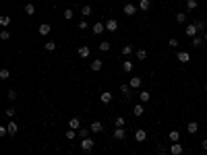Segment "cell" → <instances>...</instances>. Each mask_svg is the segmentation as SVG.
<instances>
[{
  "label": "cell",
  "instance_id": "obj_29",
  "mask_svg": "<svg viewBox=\"0 0 207 155\" xmlns=\"http://www.w3.org/2000/svg\"><path fill=\"white\" fill-rule=\"evenodd\" d=\"M23 10H25V13H27L29 17H31V15H35V6H33V4H25V8H23Z\"/></svg>",
  "mask_w": 207,
  "mask_h": 155
},
{
  "label": "cell",
  "instance_id": "obj_46",
  "mask_svg": "<svg viewBox=\"0 0 207 155\" xmlns=\"http://www.w3.org/2000/svg\"><path fill=\"white\" fill-rule=\"evenodd\" d=\"M201 147H203V149L207 151V139H203V141H201Z\"/></svg>",
  "mask_w": 207,
  "mask_h": 155
},
{
  "label": "cell",
  "instance_id": "obj_18",
  "mask_svg": "<svg viewBox=\"0 0 207 155\" xmlns=\"http://www.w3.org/2000/svg\"><path fill=\"white\" fill-rule=\"evenodd\" d=\"M168 139L172 141V143H178V141H180V132H178V130H170V135H168Z\"/></svg>",
  "mask_w": 207,
  "mask_h": 155
},
{
  "label": "cell",
  "instance_id": "obj_39",
  "mask_svg": "<svg viewBox=\"0 0 207 155\" xmlns=\"http://www.w3.org/2000/svg\"><path fill=\"white\" fill-rule=\"evenodd\" d=\"M8 37H10V31H8V29H4L2 33H0V40H2V41H6Z\"/></svg>",
  "mask_w": 207,
  "mask_h": 155
},
{
  "label": "cell",
  "instance_id": "obj_14",
  "mask_svg": "<svg viewBox=\"0 0 207 155\" xmlns=\"http://www.w3.org/2000/svg\"><path fill=\"white\" fill-rule=\"evenodd\" d=\"M197 130H199V124H197V122H188V124H187V132H188V135H195Z\"/></svg>",
  "mask_w": 207,
  "mask_h": 155
},
{
  "label": "cell",
  "instance_id": "obj_48",
  "mask_svg": "<svg viewBox=\"0 0 207 155\" xmlns=\"http://www.w3.org/2000/svg\"><path fill=\"white\" fill-rule=\"evenodd\" d=\"M205 41H207V33H205Z\"/></svg>",
  "mask_w": 207,
  "mask_h": 155
},
{
  "label": "cell",
  "instance_id": "obj_24",
  "mask_svg": "<svg viewBox=\"0 0 207 155\" xmlns=\"http://www.w3.org/2000/svg\"><path fill=\"white\" fill-rule=\"evenodd\" d=\"M137 58H139V60H145V58H147V50H145V48H139V50H137Z\"/></svg>",
  "mask_w": 207,
  "mask_h": 155
},
{
  "label": "cell",
  "instance_id": "obj_1",
  "mask_svg": "<svg viewBox=\"0 0 207 155\" xmlns=\"http://www.w3.org/2000/svg\"><path fill=\"white\" fill-rule=\"evenodd\" d=\"M93 145H95V143H93L91 136H89V139H81V149H83V151H91Z\"/></svg>",
  "mask_w": 207,
  "mask_h": 155
},
{
  "label": "cell",
  "instance_id": "obj_41",
  "mask_svg": "<svg viewBox=\"0 0 207 155\" xmlns=\"http://www.w3.org/2000/svg\"><path fill=\"white\" fill-rule=\"evenodd\" d=\"M46 50H48V52H54L56 50V44H54V41H48V44H46Z\"/></svg>",
  "mask_w": 207,
  "mask_h": 155
},
{
  "label": "cell",
  "instance_id": "obj_26",
  "mask_svg": "<svg viewBox=\"0 0 207 155\" xmlns=\"http://www.w3.org/2000/svg\"><path fill=\"white\" fill-rule=\"evenodd\" d=\"M176 23H187V13H176Z\"/></svg>",
  "mask_w": 207,
  "mask_h": 155
},
{
  "label": "cell",
  "instance_id": "obj_33",
  "mask_svg": "<svg viewBox=\"0 0 207 155\" xmlns=\"http://www.w3.org/2000/svg\"><path fill=\"white\" fill-rule=\"evenodd\" d=\"M8 23H10V17L8 15H2V17H0V25H2V27H6Z\"/></svg>",
  "mask_w": 207,
  "mask_h": 155
},
{
  "label": "cell",
  "instance_id": "obj_50",
  "mask_svg": "<svg viewBox=\"0 0 207 155\" xmlns=\"http://www.w3.org/2000/svg\"><path fill=\"white\" fill-rule=\"evenodd\" d=\"M19 2H21V0H19Z\"/></svg>",
  "mask_w": 207,
  "mask_h": 155
},
{
  "label": "cell",
  "instance_id": "obj_23",
  "mask_svg": "<svg viewBox=\"0 0 207 155\" xmlns=\"http://www.w3.org/2000/svg\"><path fill=\"white\" fill-rule=\"evenodd\" d=\"M89 135H91V128H79V136H81V139H89Z\"/></svg>",
  "mask_w": 207,
  "mask_h": 155
},
{
  "label": "cell",
  "instance_id": "obj_16",
  "mask_svg": "<svg viewBox=\"0 0 207 155\" xmlns=\"http://www.w3.org/2000/svg\"><path fill=\"white\" fill-rule=\"evenodd\" d=\"M102 66H104V62H102V60H93L91 64H89V68L93 70V72H98V70H102Z\"/></svg>",
  "mask_w": 207,
  "mask_h": 155
},
{
  "label": "cell",
  "instance_id": "obj_21",
  "mask_svg": "<svg viewBox=\"0 0 207 155\" xmlns=\"http://www.w3.org/2000/svg\"><path fill=\"white\" fill-rule=\"evenodd\" d=\"M99 99H102L104 104H110V101H112V93H110V91H104V93L99 95Z\"/></svg>",
  "mask_w": 207,
  "mask_h": 155
},
{
  "label": "cell",
  "instance_id": "obj_44",
  "mask_svg": "<svg viewBox=\"0 0 207 155\" xmlns=\"http://www.w3.org/2000/svg\"><path fill=\"white\" fill-rule=\"evenodd\" d=\"M168 45H172V48H178V40H174V37H172V40L168 41Z\"/></svg>",
  "mask_w": 207,
  "mask_h": 155
},
{
  "label": "cell",
  "instance_id": "obj_25",
  "mask_svg": "<svg viewBox=\"0 0 207 155\" xmlns=\"http://www.w3.org/2000/svg\"><path fill=\"white\" fill-rule=\"evenodd\" d=\"M135 52V45H122V54L124 56H131Z\"/></svg>",
  "mask_w": 207,
  "mask_h": 155
},
{
  "label": "cell",
  "instance_id": "obj_51",
  "mask_svg": "<svg viewBox=\"0 0 207 155\" xmlns=\"http://www.w3.org/2000/svg\"><path fill=\"white\" fill-rule=\"evenodd\" d=\"M199 155H201V153H199Z\"/></svg>",
  "mask_w": 207,
  "mask_h": 155
},
{
  "label": "cell",
  "instance_id": "obj_35",
  "mask_svg": "<svg viewBox=\"0 0 207 155\" xmlns=\"http://www.w3.org/2000/svg\"><path fill=\"white\" fill-rule=\"evenodd\" d=\"M75 136H77V130H75V128H69V130H66V139H69V141H73Z\"/></svg>",
  "mask_w": 207,
  "mask_h": 155
},
{
  "label": "cell",
  "instance_id": "obj_30",
  "mask_svg": "<svg viewBox=\"0 0 207 155\" xmlns=\"http://www.w3.org/2000/svg\"><path fill=\"white\" fill-rule=\"evenodd\" d=\"M122 70H124V72H131V70H133V62H131V60L122 62Z\"/></svg>",
  "mask_w": 207,
  "mask_h": 155
},
{
  "label": "cell",
  "instance_id": "obj_28",
  "mask_svg": "<svg viewBox=\"0 0 207 155\" xmlns=\"http://www.w3.org/2000/svg\"><path fill=\"white\" fill-rule=\"evenodd\" d=\"M6 99H8V101H15V99H17V91H15V89H8V93H6Z\"/></svg>",
  "mask_w": 207,
  "mask_h": 155
},
{
  "label": "cell",
  "instance_id": "obj_11",
  "mask_svg": "<svg viewBox=\"0 0 207 155\" xmlns=\"http://www.w3.org/2000/svg\"><path fill=\"white\" fill-rule=\"evenodd\" d=\"M89 128H91V132H102L104 130V124L99 120H95V122H91V126H89Z\"/></svg>",
  "mask_w": 207,
  "mask_h": 155
},
{
  "label": "cell",
  "instance_id": "obj_22",
  "mask_svg": "<svg viewBox=\"0 0 207 155\" xmlns=\"http://www.w3.org/2000/svg\"><path fill=\"white\" fill-rule=\"evenodd\" d=\"M79 56L81 58H89V48L87 45H79Z\"/></svg>",
  "mask_w": 207,
  "mask_h": 155
},
{
  "label": "cell",
  "instance_id": "obj_15",
  "mask_svg": "<svg viewBox=\"0 0 207 155\" xmlns=\"http://www.w3.org/2000/svg\"><path fill=\"white\" fill-rule=\"evenodd\" d=\"M139 99H141V104H147V101L151 99V93H149V91H141V93H139Z\"/></svg>",
  "mask_w": 207,
  "mask_h": 155
},
{
  "label": "cell",
  "instance_id": "obj_4",
  "mask_svg": "<svg viewBox=\"0 0 207 155\" xmlns=\"http://www.w3.org/2000/svg\"><path fill=\"white\" fill-rule=\"evenodd\" d=\"M182 145H180V143H172V145H170V153L172 155H182Z\"/></svg>",
  "mask_w": 207,
  "mask_h": 155
},
{
  "label": "cell",
  "instance_id": "obj_31",
  "mask_svg": "<svg viewBox=\"0 0 207 155\" xmlns=\"http://www.w3.org/2000/svg\"><path fill=\"white\" fill-rule=\"evenodd\" d=\"M131 89H133L131 85H120V91H122V93L126 95V97H131Z\"/></svg>",
  "mask_w": 207,
  "mask_h": 155
},
{
  "label": "cell",
  "instance_id": "obj_47",
  "mask_svg": "<svg viewBox=\"0 0 207 155\" xmlns=\"http://www.w3.org/2000/svg\"><path fill=\"white\" fill-rule=\"evenodd\" d=\"M159 155H168V153H164V151H162V153H159Z\"/></svg>",
  "mask_w": 207,
  "mask_h": 155
},
{
  "label": "cell",
  "instance_id": "obj_3",
  "mask_svg": "<svg viewBox=\"0 0 207 155\" xmlns=\"http://www.w3.org/2000/svg\"><path fill=\"white\" fill-rule=\"evenodd\" d=\"M116 29H118V21H116V19H108V21H106V31L114 33Z\"/></svg>",
  "mask_w": 207,
  "mask_h": 155
},
{
  "label": "cell",
  "instance_id": "obj_45",
  "mask_svg": "<svg viewBox=\"0 0 207 155\" xmlns=\"http://www.w3.org/2000/svg\"><path fill=\"white\" fill-rule=\"evenodd\" d=\"M79 29H87V21H81V23H79Z\"/></svg>",
  "mask_w": 207,
  "mask_h": 155
},
{
  "label": "cell",
  "instance_id": "obj_17",
  "mask_svg": "<svg viewBox=\"0 0 207 155\" xmlns=\"http://www.w3.org/2000/svg\"><path fill=\"white\" fill-rule=\"evenodd\" d=\"M141 83H143V79H141V77H133V79H131V87H133V89H139V87H141Z\"/></svg>",
  "mask_w": 207,
  "mask_h": 155
},
{
  "label": "cell",
  "instance_id": "obj_38",
  "mask_svg": "<svg viewBox=\"0 0 207 155\" xmlns=\"http://www.w3.org/2000/svg\"><path fill=\"white\" fill-rule=\"evenodd\" d=\"M99 50H102V52H108L110 50V41H102V44H99Z\"/></svg>",
  "mask_w": 207,
  "mask_h": 155
},
{
  "label": "cell",
  "instance_id": "obj_32",
  "mask_svg": "<svg viewBox=\"0 0 207 155\" xmlns=\"http://www.w3.org/2000/svg\"><path fill=\"white\" fill-rule=\"evenodd\" d=\"M197 4H199L197 0H187V8L188 10H195V8H197Z\"/></svg>",
  "mask_w": 207,
  "mask_h": 155
},
{
  "label": "cell",
  "instance_id": "obj_12",
  "mask_svg": "<svg viewBox=\"0 0 207 155\" xmlns=\"http://www.w3.org/2000/svg\"><path fill=\"white\" fill-rule=\"evenodd\" d=\"M139 8L143 10V13H147L151 8V0H139Z\"/></svg>",
  "mask_w": 207,
  "mask_h": 155
},
{
  "label": "cell",
  "instance_id": "obj_43",
  "mask_svg": "<svg viewBox=\"0 0 207 155\" xmlns=\"http://www.w3.org/2000/svg\"><path fill=\"white\" fill-rule=\"evenodd\" d=\"M195 23H197L199 31H201V29H205V21H201V19H199V21H195Z\"/></svg>",
  "mask_w": 207,
  "mask_h": 155
},
{
  "label": "cell",
  "instance_id": "obj_36",
  "mask_svg": "<svg viewBox=\"0 0 207 155\" xmlns=\"http://www.w3.org/2000/svg\"><path fill=\"white\" fill-rule=\"evenodd\" d=\"M201 44H203L201 37H193V41H191V45H195V48H201Z\"/></svg>",
  "mask_w": 207,
  "mask_h": 155
},
{
  "label": "cell",
  "instance_id": "obj_19",
  "mask_svg": "<svg viewBox=\"0 0 207 155\" xmlns=\"http://www.w3.org/2000/svg\"><path fill=\"white\" fill-rule=\"evenodd\" d=\"M143 104H137V105H135V108H133V114L135 116H137V118H141V116H143Z\"/></svg>",
  "mask_w": 207,
  "mask_h": 155
},
{
  "label": "cell",
  "instance_id": "obj_27",
  "mask_svg": "<svg viewBox=\"0 0 207 155\" xmlns=\"http://www.w3.org/2000/svg\"><path fill=\"white\" fill-rule=\"evenodd\" d=\"M91 13H93V10H91V6H89V4H85L83 8H81V15H83V17H89Z\"/></svg>",
  "mask_w": 207,
  "mask_h": 155
},
{
  "label": "cell",
  "instance_id": "obj_10",
  "mask_svg": "<svg viewBox=\"0 0 207 155\" xmlns=\"http://www.w3.org/2000/svg\"><path fill=\"white\" fill-rule=\"evenodd\" d=\"M124 15H128V17H133L135 15V13H137V6H135V4H124Z\"/></svg>",
  "mask_w": 207,
  "mask_h": 155
},
{
  "label": "cell",
  "instance_id": "obj_8",
  "mask_svg": "<svg viewBox=\"0 0 207 155\" xmlns=\"http://www.w3.org/2000/svg\"><path fill=\"white\" fill-rule=\"evenodd\" d=\"M114 139H116V141H124V139H126V130H124V128H116V130H114Z\"/></svg>",
  "mask_w": 207,
  "mask_h": 155
},
{
  "label": "cell",
  "instance_id": "obj_20",
  "mask_svg": "<svg viewBox=\"0 0 207 155\" xmlns=\"http://www.w3.org/2000/svg\"><path fill=\"white\" fill-rule=\"evenodd\" d=\"M69 126H70V128H75V130H79L81 128V120H79V118H70Z\"/></svg>",
  "mask_w": 207,
  "mask_h": 155
},
{
  "label": "cell",
  "instance_id": "obj_7",
  "mask_svg": "<svg viewBox=\"0 0 207 155\" xmlns=\"http://www.w3.org/2000/svg\"><path fill=\"white\" fill-rule=\"evenodd\" d=\"M135 139H137L139 143H143V141L147 139V130H145V128H139L137 132H135Z\"/></svg>",
  "mask_w": 207,
  "mask_h": 155
},
{
  "label": "cell",
  "instance_id": "obj_34",
  "mask_svg": "<svg viewBox=\"0 0 207 155\" xmlns=\"http://www.w3.org/2000/svg\"><path fill=\"white\" fill-rule=\"evenodd\" d=\"M8 77H10V70L8 68H2V70H0V79H2V81H6Z\"/></svg>",
  "mask_w": 207,
  "mask_h": 155
},
{
  "label": "cell",
  "instance_id": "obj_40",
  "mask_svg": "<svg viewBox=\"0 0 207 155\" xmlns=\"http://www.w3.org/2000/svg\"><path fill=\"white\" fill-rule=\"evenodd\" d=\"M114 124H116V128H124V118H122V116H120V118H116V122H114Z\"/></svg>",
  "mask_w": 207,
  "mask_h": 155
},
{
  "label": "cell",
  "instance_id": "obj_42",
  "mask_svg": "<svg viewBox=\"0 0 207 155\" xmlns=\"http://www.w3.org/2000/svg\"><path fill=\"white\" fill-rule=\"evenodd\" d=\"M4 114H6V116H8V118H13V116H15V114H17V112H15V108H8V110H6V112H4Z\"/></svg>",
  "mask_w": 207,
  "mask_h": 155
},
{
  "label": "cell",
  "instance_id": "obj_5",
  "mask_svg": "<svg viewBox=\"0 0 207 155\" xmlns=\"http://www.w3.org/2000/svg\"><path fill=\"white\" fill-rule=\"evenodd\" d=\"M176 60L182 62V64H187V62L191 60V54H188V52H178V54H176Z\"/></svg>",
  "mask_w": 207,
  "mask_h": 155
},
{
  "label": "cell",
  "instance_id": "obj_9",
  "mask_svg": "<svg viewBox=\"0 0 207 155\" xmlns=\"http://www.w3.org/2000/svg\"><path fill=\"white\" fill-rule=\"evenodd\" d=\"M91 31H93L95 35H99V33H104L106 31V23H95L93 27H91Z\"/></svg>",
  "mask_w": 207,
  "mask_h": 155
},
{
  "label": "cell",
  "instance_id": "obj_6",
  "mask_svg": "<svg viewBox=\"0 0 207 155\" xmlns=\"http://www.w3.org/2000/svg\"><path fill=\"white\" fill-rule=\"evenodd\" d=\"M6 128H8V135H10V136H15L17 132H19V126H17L15 120H10L8 124H6Z\"/></svg>",
  "mask_w": 207,
  "mask_h": 155
},
{
  "label": "cell",
  "instance_id": "obj_49",
  "mask_svg": "<svg viewBox=\"0 0 207 155\" xmlns=\"http://www.w3.org/2000/svg\"><path fill=\"white\" fill-rule=\"evenodd\" d=\"M205 91H207V83H205Z\"/></svg>",
  "mask_w": 207,
  "mask_h": 155
},
{
  "label": "cell",
  "instance_id": "obj_13",
  "mask_svg": "<svg viewBox=\"0 0 207 155\" xmlns=\"http://www.w3.org/2000/svg\"><path fill=\"white\" fill-rule=\"evenodd\" d=\"M37 31H40V35H48L50 31H52V27H50L48 23H42V25L37 27Z\"/></svg>",
  "mask_w": 207,
  "mask_h": 155
},
{
  "label": "cell",
  "instance_id": "obj_37",
  "mask_svg": "<svg viewBox=\"0 0 207 155\" xmlns=\"http://www.w3.org/2000/svg\"><path fill=\"white\" fill-rule=\"evenodd\" d=\"M73 17H75V10H70V8H66V10H64V19H66V21H69V19H73Z\"/></svg>",
  "mask_w": 207,
  "mask_h": 155
},
{
  "label": "cell",
  "instance_id": "obj_2",
  "mask_svg": "<svg viewBox=\"0 0 207 155\" xmlns=\"http://www.w3.org/2000/svg\"><path fill=\"white\" fill-rule=\"evenodd\" d=\"M197 31H199L197 23H191V25H187V29H184V33H187L188 37H197Z\"/></svg>",
  "mask_w": 207,
  "mask_h": 155
}]
</instances>
